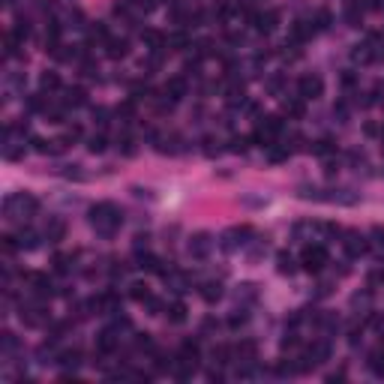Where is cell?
Returning <instances> with one entry per match:
<instances>
[{
    "label": "cell",
    "mask_w": 384,
    "mask_h": 384,
    "mask_svg": "<svg viewBox=\"0 0 384 384\" xmlns=\"http://www.w3.org/2000/svg\"><path fill=\"white\" fill-rule=\"evenodd\" d=\"M93 222L96 225H117L120 222V213L111 204H99V207H93Z\"/></svg>",
    "instance_id": "6da1fadb"
},
{
    "label": "cell",
    "mask_w": 384,
    "mask_h": 384,
    "mask_svg": "<svg viewBox=\"0 0 384 384\" xmlns=\"http://www.w3.org/2000/svg\"><path fill=\"white\" fill-rule=\"evenodd\" d=\"M324 261H327V255H324L321 246H309V249L303 252V267H306V270H318Z\"/></svg>",
    "instance_id": "7a4b0ae2"
},
{
    "label": "cell",
    "mask_w": 384,
    "mask_h": 384,
    "mask_svg": "<svg viewBox=\"0 0 384 384\" xmlns=\"http://www.w3.org/2000/svg\"><path fill=\"white\" fill-rule=\"evenodd\" d=\"M114 348H117L114 333H102V336H99V342H96V351H99V354H111Z\"/></svg>",
    "instance_id": "3957f363"
},
{
    "label": "cell",
    "mask_w": 384,
    "mask_h": 384,
    "mask_svg": "<svg viewBox=\"0 0 384 384\" xmlns=\"http://www.w3.org/2000/svg\"><path fill=\"white\" fill-rule=\"evenodd\" d=\"M300 90H303V96H318L321 93V81L318 78H303L300 81Z\"/></svg>",
    "instance_id": "277c9868"
},
{
    "label": "cell",
    "mask_w": 384,
    "mask_h": 384,
    "mask_svg": "<svg viewBox=\"0 0 384 384\" xmlns=\"http://www.w3.org/2000/svg\"><path fill=\"white\" fill-rule=\"evenodd\" d=\"M348 252H351V255H363V252H366L363 237H351V240H348Z\"/></svg>",
    "instance_id": "5b68a950"
},
{
    "label": "cell",
    "mask_w": 384,
    "mask_h": 384,
    "mask_svg": "<svg viewBox=\"0 0 384 384\" xmlns=\"http://www.w3.org/2000/svg\"><path fill=\"white\" fill-rule=\"evenodd\" d=\"M171 321H183V315H186V306L183 303H171Z\"/></svg>",
    "instance_id": "8992f818"
},
{
    "label": "cell",
    "mask_w": 384,
    "mask_h": 384,
    "mask_svg": "<svg viewBox=\"0 0 384 384\" xmlns=\"http://www.w3.org/2000/svg\"><path fill=\"white\" fill-rule=\"evenodd\" d=\"M204 297H207V300H213V297H219V285H207V291H204Z\"/></svg>",
    "instance_id": "52a82bcc"
}]
</instances>
